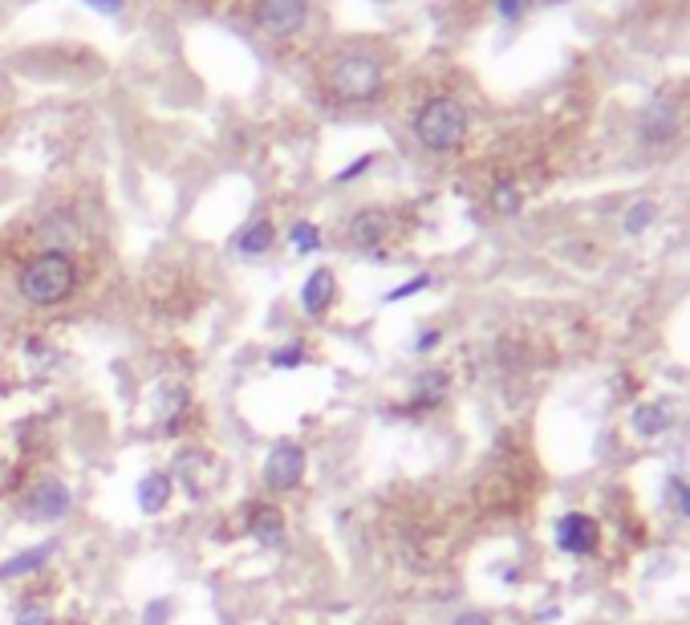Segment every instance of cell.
I'll return each mask as SVG.
<instances>
[{
	"mask_svg": "<svg viewBox=\"0 0 690 625\" xmlns=\"http://www.w3.org/2000/svg\"><path fill=\"white\" fill-rule=\"evenodd\" d=\"M73 284H78V269L61 249L37 252L17 276V289L29 305H61L73 293Z\"/></svg>",
	"mask_w": 690,
	"mask_h": 625,
	"instance_id": "cell-1",
	"label": "cell"
},
{
	"mask_svg": "<svg viewBox=\"0 0 690 625\" xmlns=\"http://www.w3.org/2000/svg\"><path fill=\"white\" fill-rule=\"evenodd\" d=\"M415 139L427 151H455L467 139V110L455 98H430L415 114Z\"/></svg>",
	"mask_w": 690,
	"mask_h": 625,
	"instance_id": "cell-2",
	"label": "cell"
},
{
	"mask_svg": "<svg viewBox=\"0 0 690 625\" xmlns=\"http://www.w3.org/2000/svg\"><path fill=\"white\" fill-rule=\"evenodd\" d=\"M329 85L342 102H366L382 90V61L374 53H345L329 70Z\"/></svg>",
	"mask_w": 690,
	"mask_h": 625,
	"instance_id": "cell-3",
	"label": "cell"
},
{
	"mask_svg": "<svg viewBox=\"0 0 690 625\" xmlns=\"http://www.w3.org/2000/svg\"><path fill=\"white\" fill-rule=\"evenodd\" d=\"M252 24L268 37H297L310 24V0H256Z\"/></svg>",
	"mask_w": 690,
	"mask_h": 625,
	"instance_id": "cell-4",
	"label": "cell"
},
{
	"mask_svg": "<svg viewBox=\"0 0 690 625\" xmlns=\"http://www.w3.org/2000/svg\"><path fill=\"white\" fill-rule=\"evenodd\" d=\"M305 467H310L305 447L293 443V438H281V443L268 451V460H264V484L273 487V492H293V487H301V480H305Z\"/></svg>",
	"mask_w": 690,
	"mask_h": 625,
	"instance_id": "cell-5",
	"label": "cell"
},
{
	"mask_svg": "<svg viewBox=\"0 0 690 625\" xmlns=\"http://www.w3.org/2000/svg\"><path fill=\"white\" fill-rule=\"evenodd\" d=\"M601 541V528H597L593 516H581V512H569L560 516L557 524V548L569 556H589Z\"/></svg>",
	"mask_w": 690,
	"mask_h": 625,
	"instance_id": "cell-6",
	"label": "cell"
},
{
	"mask_svg": "<svg viewBox=\"0 0 690 625\" xmlns=\"http://www.w3.org/2000/svg\"><path fill=\"white\" fill-rule=\"evenodd\" d=\"M29 504H33V516L37 520H65L73 507V496L70 487L61 484V480H41V484L33 487V496H29Z\"/></svg>",
	"mask_w": 690,
	"mask_h": 625,
	"instance_id": "cell-7",
	"label": "cell"
},
{
	"mask_svg": "<svg viewBox=\"0 0 690 625\" xmlns=\"http://www.w3.org/2000/svg\"><path fill=\"white\" fill-rule=\"evenodd\" d=\"M390 232V212H382V208H366V212H357L349 220V244L362 252H374L386 240Z\"/></svg>",
	"mask_w": 690,
	"mask_h": 625,
	"instance_id": "cell-8",
	"label": "cell"
},
{
	"mask_svg": "<svg viewBox=\"0 0 690 625\" xmlns=\"http://www.w3.org/2000/svg\"><path fill=\"white\" fill-rule=\"evenodd\" d=\"M337 296V276L329 269H313L301 284V309L310 313V317H322L325 309L334 305Z\"/></svg>",
	"mask_w": 690,
	"mask_h": 625,
	"instance_id": "cell-9",
	"label": "cell"
},
{
	"mask_svg": "<svg viewBox=\"0 0 690 625\" xmlns=\"http://www.w3.org/2000/svg\"><path fill=\"white\" fill-rule=\"evenodd\" d=\"M171 492H175V480L168 472H146L134 484V500H139V507H143L146 516H159L171 504Z\"/></svg>",
	"mask_w": 690,
	"mask_h": 625,
	"instance_id": "cell-10",
	"label": "cell"
},
{
	"mask_svg": "<svg viewBox=\"0 0 690 625\" xmlns=\"http://www.w3.org/2000/svg\"><path fill=\"white\" fill-rule=\"evenodd\" d=\"M248 536H252V541H256V544L281 548V544H285V516H281V507H273V504L252 507V516H248Z\"/></svg>",
	"mask_w": 690,
	"mask_h": 625,
	"instance_id": "cell-11",
	"label": "cell"
},
{
	"mask_svg": "<svg viewBox=\"0 0 690 625\" xmlns=\"http://www.w3.org/2000/svg\"><path fill=\"white\" fill-rule=\"evenodd\" d=\"M53 548H58V541H45V544H33V548L9 556V561H0V581H17V577L37 573V568H45V561L53 556Z\"/></svg>",
	"mask_w": 690,
	"mask_h": 625,
	"instance_id": "cell-12",
	"label": "cell"
},
{
	"mask_svg": "<svg viewBox=\"0 0 690 625\" xmlns=\"http://www.w3.org/2000/svg\"><path fill=\"white\" fill-rule=\"evenodd\" d=\"M273 240H276V228L273 220H252L244 232H240L232 244H236L240 256H264V252L273 249Z\"/></svg>",
	"mask_w": 690,
	"mask_h": 625,
	"instance_id": "cell-13",
	"label": "cell"
},
{
	"mask_svg": "<svg viewBox=\"0 0 690 625\" xmlns=\"http://www.w3.org/2000/svg\"><path fill=\"white\" fill-rule=\"evenodd\" d=\"M674 130H679V119H674V110L667 107V102H658L650 114H646L642 122V139L646 142H667L674 139Z\"/></svg>",
	"mask_w": 690,
	"mask_h": 625,
	"instance_id": "cell-14",
	"label": "cell"
},
{
	"mask_svg": "<svg viewBox=\"0 0 690 625\" xmlns=\"http://www.w3.org/2000/svg\"><path fill=\"white\" fill-rule=\"evenodd\" d=\"M443 394H447V374H443V370H430V374H423L415 382L410 406H418V411H423V406H435V402H439Z\"/></svg>",
	"mask_w": 690,
	"mask_h": 625,
	"instance_id": "cell-15",
	"label": "cell"
},
{
	"mask_svg": "<svg viewBox=\"0 0 690 625\" xmlns=\"http://www.w3.org/2000/svg\"><path fill=\"white\" fill-rule=\"evenodd\" d=\"M288 244H293L297 256H310V252L322 249V232H317V224H310V220H297V224L288 228Z\"/></svg>",
	"mask_w": 690,
	"mask_h": 625,
	"instance_id": "cell-16",
	"label": "cell"
},
{
	"mask_svg": "<svg viewBox=\"0 0 690 625\" xmlns=\"http://www.w3.org/2000/svg\"><path fill=\"white\" fill-rule=\"evenodd\" d=\"M520 188H516L513 179H500V183H496V188H491V208H496V212L500 215H516L520 212Z\"/></svg>",
	"mask_w": 690,
	"mask_h": 625,
	"instance_id": "cell-17",
	"label": "cell"
},
{
	"mask_svg": "<svg viewBox=\"0 0 690 625\" xmlns=\"http://www.w3.org/2000/svg\"><path fill=\"white\" fill-rule=\"evenodd\" d=\"M633 426L642 431V435H658V431H667L670 426V414L667 406H642V411H633Z\"/></svg>",
	"mask_w": 690,
	"mask_h": 625,
	"instance_id": "cell-18",
	"label": "cell"
},
{
	"mask_svg": "<svg viewBox=\"0 0 690 625\" xmlns=\"http://www.w3.org/2000/svg\"><path fill=\"white\" fill-rule=\"evenodd\" d=\"M268 366H273V370H297V366H305V345H301V342H288V345H281V350H273V354H268Z\"/></svg>",
	"mask_w": 690,
	"mask_h": 625,
	"instance_id": "cell-19",
	"label": "cell"
},
{
	"mask_svg": "<svg viewBox=\"0 0 690 625\" xmlns=\"http://www.w3.org/2000/svg\"><path fill=\"white\" fill-rule=\"evenodd\" d=\"M650 220H655V203H650V200L633 203L630 212H626V232H630V236H638V232H646V228H650Z\"/></svg>",
	"mask_w": 690,
	"mask_h": 625,
	"instance_id": "cell-20",
	"label": "cell"
},
{
	"mask_svg": "<svg viewBox=\"0 0 690 625\" xmlns=\"http://www.w3.org/2000/svg\"><path fill=\"white\" fill-rule=\"evenodd\" d=\"M423 289H430V276H427V272H418L415 281H406V284H398V289H390V293L382 296V301H386V305H394V301H406V296L423 293Z\"/></svg>",
	"mask_w": 690,
	"mask_h": 625,
	"instance_id": "cell-21",
	"label": "cell"
},
{
	"mask_svg": "<svg viewBox=\"0 0 690 625\" xmlns=\"http://www.w3.org/2000/svg\"><path fill=\"white\" fill-rule=\"evenodd\" d=\"M374 159H378V154H357L354 163H349V167H342V171H337L334 179H337V183H354L357 175H366L369 167H374Z\"/></svg>",
	"mask_w": 690,
	"mask_h": 625,
	"instance_id": "cell-22",
	"label": "cell"
},
{
	"mask_svg": "<svg viewBox=\"0 0 690 625\" xmlns=\"http://www.w3.org/2000/svg\"><path fill=\"white\" fill-rule=\"evenodd\" d=\"M183 390H171V394H163V406H159V419H163V423H175L179 414H183Z\"/></svg>",
	"mask_w": 690,
	"mask_h": 625,
	"instance_id": "cell-23",
	"label": "cell"
},
{
	"mask_svg": "<svg viewBox=\"0 0 690 625\" xmlns=\"http://www.w3.org/2000/svg\"><path fill=\"white\" fill-rule=\"evenodd\" d=\"M168 622H171V602L155 597V602L143 609V625H168Z\"/></svg>",
	"mask_w": 690,
	"mask_h": 625,
	"instance_id": "cell-24",
	"label": "cell"
},
{
	"mask_svg": "<svg viewBox=\"0 0 690 625\" xmlns=\"http://www.w3.org/2000/svg\"><path fill=\"white\" fill-rule=\"evenodd\" d=\"M17 625H58V622H53V617H49L45 609L29 605V609H21V614H17Z\"/></svg>",
	"mask_w": 690,
	"mask_h": 625,
	"instance_id": "cell-25",
	"label": "cell"
},
{
	"mask_svg": "<svg viewBox=\"0 0 690 625\" xmlns=\"http://www.w3.org/2000/svg\"><path fill=\"white\" fill-rule=\"evenodd\" d=\"M496 12H500L504 21H516L524 12V0H496Z\"/></svg>",
	"mask_w": 690,
	"mask_h": 625,
	"instance_id": "cell-26",
	"label": "cell"
},
{
	"mask_svg": "<svg viewBox=\"0 0 690 625\" xmlns=\"http://www.w3.org/2000/svg\"><path fill=\"white\" fill-rule=\"evenodd\" d=\"M439 345V330H427V333H418V342H415V354H427V350H435Z\"/></svg>",
	"mask_w": 690,
	"mask_h": 625,
	"instance_id": "cell-27",
	"label": "cell"
},
{
	"mask_svg": "<svg viewBox=\"0 0 690 625\" xmlns=\"http://www.w3.org/2000/svg\"><path fill=\"white\" fill-rule=\"evenodd\" d=\"M82 4H90V9H98V12H122L126 0H82Z\"/></svg>",
	"mask_w": 690,
	"mask_h": 625,
	"instance_id": "cell-28",
	"label": "cell"
},
{
	"mask_svg": "<svg viewBox=\"0 0 690 625\" xmlns=\"http://www.w3.org/2000/svg\"><path fill=\"white\" fill-rule=\"evenodd\" d=\"M670 492H674V496H679L682 500V512H687V516H690V487L687 484H682V480H674V484H670Z\"/></svg>",
	"mask_w": 690,
	"mask_h": 625,
	"instance_id": "cell-29",
	"label": "cell"
},
{
	"mask_svg": "<svg viewBox=\"0 0 690 625\" xmlns=\"http://www.w3.org/2000/svg\"><path fill=\"white\" fill-rule=\"evenodd\" d=\"M451 625H491L488 614H464V617H455Z\"/></svg>",
	"mask_w": 690,
	"mask_h": 625,
	"instance_id": "cell-30",
	"label": "cell"
}]
</instances>
